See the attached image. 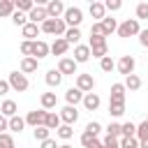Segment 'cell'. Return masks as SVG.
I'll return each instance as SVG.
<instances>
[{
	"label": "cell",
	"instance_id": "obj_48",
	"mask_svg": "<svg viewBox=\"0 0 148 148\" xmlns=\"http://www.w3.org/2000/svg\"><path fill=\"white\" fill-rule=\"evenodd\" d=\"M104 7H106L109 12H118V9L123 7V2H120V0H106V2H104Z\"/></svg>",
	"mask_w": 148,
	"mask_h": 148
},
{
	"label": "cell",
	"instance_id": "obj_46",
	"mask_svg": "<svg viewBox=\"0 0 148 148\" xmlns=\"http://www.w3.org/2000/svg\"><path fill=\"white\" fill-rule=\"evenodd\" d=\"M86 132H88V134H92V136H97V134L102 132V125L92 120V123H88V125H86Z\"/></svg>",
	"mask_w": 148,
	"mask_h": 148
},
{
	"label": "cell",
	"instance_id": "obj_27",
	"mask_svg": "<svg viewBox=\"0 0 148 148\" xmlns=\"http://www.w3.org/2000/svg\"><path fill=\"white\" fill-rule=\"evenodd\" d=\"M16 12L14 0H0V16H12Z\"/></svg>",
	"mask_w": 148,
	"mask_h": 148
},
{
	"label": "cell",
	"instance_id": "obj_43",
	"mask_svg": "<svg viewBox=\"0 0 148 148\" xmlns=\"http://www.w3.org/2000/svg\"><path fill=\"white\" fill-rule=\"evenodd\" d=\"M21 53H23V58H32V42L23 39L21 42Z\"/></svg>",
	"mask_w": 148,
	"mask_h": 148
},
{
	"label": "cell",
	"instance_id": "obj_23",
	"mask_svg": "<svg viewBox=\"0 0 148 148\" xmlns=\"http://www.w3.org/2000/svg\"><path fill=\"white\" fill-rule=\"evenodd\" d=\"M81 146H83V148H99V146H102V141H99L97 136H92V134L83 132V134H81Z\"/></svg>",
	"mask_w": 148,
	"mask_h": 148
},
{
	"label": "cell",
	"instance_id": "obj_5",
	"mask_svg": "<svg viewBox=\"0 0 148 148\" xmlns=\"http://www.w3.org/2000/svg\"><path fill=\"white\" fill-rule=\"evenodd\" d=\"M90 56L92 58H106V39L99 37V39H90Z\"/></svg>",
	"mask_w": 148,
	"mask_h": 148
},
{
	"label": "cell",
	"instance_id": "obj_47",
	"mask_svg": "<svg viewBox=\"0 0 148 148\" xmlns=\"http://www.w3.org/2000/svg\"><path fill=\"white\" fill-rule=\"evenodd\" d=\"M102 143H104V148H120V141H118L116 136H109V134L104 136V141H102Z\"/></svg>",
	"mask_w": 148,
	"mask_h": 148
},
{
	"label": "cell",
	"instance_id": "obj_13",
	"mask_svg": "<svg viewBox=\"0 0 148 148\" xmlns=\"http://www.w3.org/2000/svg\"><path fill=\"white\" fill-rule=\"evenodd\" d=\"M51 53V46L46 44V42H42V39H37V42H32V58H46Z\"/></svg>",
	"mask_w": 148,
	"mask_h": 148
},
{
	"label": "cell",
	"instance_id": "obj_37",
	"mask_svg": "<svg viewBox=\"0 0 148 148\" xmlns=\"http://www.w3.org/2000/svg\"><path fill=\"white\" fill-rule=\"evenodd\" d=\"M56 134H58L60 139H65V141H67V139H72L74 130H72V125H60V127L56 130Z\"/></svg>",
	"mask_w": 148,
	"mask_h": 148
},
{
	"label": "cell",
	"instance_id": "obj_28",
	"mask_svg": "<svg viewBox=\"0 0 148 148\" xmlns=\"http://www.w3.org/2000/svg\"><path fill=\"white\" fill-rule=\"evenodd\" d=\"M99 23H102V28H104L106 37H109L111 32H116V30H118V23H116V18H111V16H104V21H99Z\"/></svg>",
	"mask_w": 148,
	"mask_h": 148
},
{
	"label": "cell",
	"instance_id": "obj_49",
	"mask_svg": "<svg viewBox=\"0 0 148 148\" xmlns=\"http://www.w3.org/2000/svg\"><path fill=\"white\" fill-rule=\"evenodd\" d=\"M5 130H9V118H5V116L0 113V134H2Z\"/></svg>",
	"mask_w": 148,
	"mask_h": 148
},
{
	"label": "cell",
	"instance_id": "obj_8",
	"mask_svg": "<svg viewBox=\"0 0 148 148\" xmlns=\"http://www.w3.org/2000/svg\"><path fill=\"white\" fill-rule=\"evenodd\" d=\"M28 18H30V23L39 25V23L49 21V12H46V7H42V5H35V9L28 14Z\"/></svg>",
	"mask_w": 148,
	"mask_h": 148
},
{
	"label": "cell",
	"instance_id": "obj_11",
	"mask_svg": "<svg viewBox=\"0 0 148 148\" xmlns=\"http://www.w3.org/2000/svg\"><path fill=\"white\" fill-rule=\"evenodd\" d=\"M134 65H136V62H134V58H132V56H123V58L118 60V65H116V67H118V72H120V74L130 76V74H134Z\"/></svg>",
	"mask_w": 148,
	"mask_h": 148
},
{
	"label": "cell",
	"instance_id": "obj_4",
	"mask_svg": "<svg viewBox=\"0 0 148 148\" xmlns=\"http://www.w3.org/2000/svg\"><path fill=\"white\" fill-rule=\"evenodd\" d=\"M62 21H65L69 28H79V25H81V21H83V12H81L79 7H67V9H65Z\"/></svg>",
	"mask_w": 148,
	"mask_h": 148
},
{
	"label": "cell",
	"instance_id": "obj_55",
	"mask_svg": "<svg viewBox=\"0 0 148 148\" xmlns=\"http://www.w3.org/2000/svg\"><path fill=\"white\" fill-rule=\"evenodd\" d=\"M99 148H104V143H102V146H99Z\"/></svg>",
	"mask_w": 148,
	"mask_h": 148
},
{
	"label": "cell",
	"instance_id": "obj_18",
	"mask_svg": "<svg viewBox=\"0 0 148 148\" xmlns=\"http://www.w3.org/2000/svg\"><path fill=\"white\" fill-rule=\"evenodd\" d=\"M65 99H67L69 106H76L79 102H83V92H81L79 88H69V90L65 92Z\"/></svg>",
	"mask_w": 148,
	"mask_h": 148
},
{
	"label": "cell",
	"instance_id": "obj_2",
	"mask_svg": "<svg viewBox=\"0 0 148 148\" xmlns=\"http://www.w3.org/2000/svg\"><path fill=\"white\" fill-rule=\"evenodd\" d=\"M116 32H118V37H134V35L141 32V25H139L136 18H125V21L118 25Z\"/></svg>",
	"mask_w": 148,
	"mask_h": 148
},
{
	"label": "cell",
	"instance_id": "obj_10",
	"mask_svg": "<svg viewBox=\"0 0 148 148\" xmlns=\"http://www.w3.org/2000/svg\"><path fill=\"white\" fill-rule=\"evenodd\" d=\"M46 109H39V111H28V116H25V123L28 125H32V127H39V125H44V120H46Z\"/></svg>",
	"mask_w": 148,
	"mask_h": 148
},
{
	"label": "cell",
	"instance_id": "obj_25",
	"mask_svg": "<svg viewBox=\"0 0 148 148\" xmlns=\"http://www.w3.org/2000/svg\"><path fill=\"white\" fill-rule=\"evenodd\" d=\"M104 12H106L104 2H90V16H92V18L104 21Z\"/></svg>",
	"mask_w": 148,
	"mask_h": 148
},
{
	"label": "cell",
	"instance_id": "obj_36",
	"mask_svg": "<svg viewBox=\"0 0 148 148\" xmlns=\"http://www.w3.org/2000/svg\"><path fill=\"white\" fill-rule=\"evenodd\" d=\"M106 134H109V136L120 139V136H123V125H120V123H111V125L106 127Z\"/></svg>",
	"mask_w": 148,
	"mask_h": 148
},
{
	"label": "cell",
	"instance_id": "obj_40",
	"mask_svg": "<svg viewBox=\"0 0 148 148\" xmlns=\"http://www.w3.org/2000/svg\"><path fill=\"white\" fill-rule=\"evenodd\" d=\"M123 136L134 139V136H136V125H134V123H123Z\"/></svg>",
	"mask_w": 148,
	"mask_h": 148
},
{
	"label": "cell",
	"instance_id": "obj_12",
	"mask_svg": "<svg viewBox=\"0 0 148 148\" xmlns=\"http://www.w3.org/2000/svg\"><path fill=\"white\" fill-rule=\"evenodd\" d=\"M65 5L60 2V0H51L49 5H46V12H49V18H60V16H65Z\"/></svg>",
	"mask_w": 148,
	"mask_h": 148
},
{
	"label": "cell",
	"instance_id": "obj_32",
	"mask_svg": "<svg viewBox=\"0 0 148 148\" xmlns=\"http://www.w3.org/2000/svg\"><path fill=\"white\" fill-rule=\"evenodd\" d=\"M65 39H67V44H76V42L81 39V30H79V28H67Z\"/></svg>",
	"mask_w": 148,
	"mask_h": 148
},
{
	"label": "cell",
	"instance_id": "obj_52",
	"mask_svg": "<svg viewBox=\"0 0 148 148\" xmlns=\"http://www.w3.org/2000/svg\"><path fill=\"white\" fill-rule=\"evenodd\" d=\"M9 92V81H0V97Z\"/></svg>",
	"mask_w": 148,
	"mask_h": 148
},
{
	"label": "cell",
	"instance_id": "obj_7",
	"mask_svg": "<svg viewBox=\"0 0 148 148\" xmlns=\"http://www.w3.org/2000/svg\"><path fill=\"white\" fill-rule=\"evenodd\" d=\"M60 120H62V125H74L76 120H79V111H76V106H62L60 109Z\"/></svg>",
	"mask_w": 148,
	"mask_h": 148
},
{
	"label": "cell",
	"instance_id": "obj_39",
	"mask_svg": "<svg viewBox=\"0 0 148 148\" xmlns=\"http://www.w3.org/2000/svg\"><path fill=\"white\" fill-rule=\"evenodd\" d=\"M136 139H139V141L148 139V118H146L143 123H139V125H136Z\"/></svg>",
	"mask_w": 148,
	"mask_h": 148
},
{
	"label": "cell",
	"instance_id": "obj_42",
	"mask_svg": "<svg viewBox=\"0 0 148 148\" xmlns=\"http://www.w3.org/2000/svg\"><path fill=\"white\" fill-rule=\"evenodd\" d=\"M118 141H120V148H139V139H136V136H134V139H127V136H120Z\"/></svg>",
	"mask_w": 148,
	"mask_h": 148
},
{
	"label": "cell",
	"instance_id": "obj_1",
	"mask_svg": "<svg viewBox=\"0 0 148 148\" xmlns=\"http://www.w3.org/2000/svg\"><path fill=\"white\" fill-rule=\"evenodd\" d=\"M42 32H46V35H56V37H65V32H67V23L62 21V18H49V21H44L42 25Z\"/></svg>",
	"mask_w": 148,
	"mask_h": 148
},
{
	"label": "cell",
	"instance_id": "obj_26",
	"mask_svg": "<svg viewBox=\"0 0 148 148\" xmlns=\"http://www.w3.org/2000/svg\"><path fill=\"white\" fill-rule=\"evenodd\" d=\"M56 104H58V97H56V92H42V106L49 111V109H56Z\"/></svg>",
	"mask_w": 148,
	"mask_h": 148
},
{
	"label": "cell",
	"instance_id": "obj_15",
	"mask_svg": "<svg viewBox=\"0 0 148 148\" xmlns=\"http://www.w3.org/2000/svg\"><path fill=\"white\" fill-rule=\"evenodd\" d=\"M99 102H102V99H99L97 92H86V95H83V106H86L88 111H97V109H99Z\"/></svg>",
	"mask_w": 148,
	"mask_h": 148
},
{
	"label": "cell",
	"instance_id": "obj_30",
	"mask_svg": "<svg viewBox=\"0 0 148 148\" xmlns=\"http://www.w3.org/2000/svg\"><path fill=\"white\" fill-rule=\"evenodd\" d=\"M109 113H111L113 118H120V116L125 113V104H123V102H109Z\"/></svg>",
	"mask_w": 148,
	"mask_h": 148
},
{
	"label": "cell",
	"instance_id": "obj_29",
	"mask_svg": "<svg viewBox=\"0 0 148 148\" xmlns=\"http://www.w3.org/2000/svg\"><path fill=\"white\" fill-rule=\"evenodd\" d=\"M125 88H127V90H132V92H134V90H139V88H141V79H139L136 74L125 76Z\"/></svg>",
	"mask_w": 148,
	"mask_h": 148
},
{
	"label": "cell",
	"instance_id": "obj_14",
	"mask_svg": "<svg viewBox=\"0 0 148 148\" xmlns=\"http://www.w3.org/2000/svg\"><path fill=\"white\" fill-rule=\"evenodd\" d=\"M88 60H90V46L76 44V49H74V62L79 65V62H88Z\"/></svg>",
	"mask_w": 148,
	"mask_h": 148
},
{
	"label": "cell",
	"instance_id": "obj_35",
	"mask_svg": "<svg viewBox=\"0 0 148 148\" xmlns=\"http://www.w3.org/2000/svg\"><path fill=\"white\" fill-rule=\"evenodd\" d=\"M32 134H35V139H37V141H46V139H51V136H49V134H51V130H49V127H44V125L35 127V132H32Z\"/></svg>",
	"mask_w": 148,
	"mask_h": 148
},
{
	"label": "cell",
	"instance_id": "obj_16",
	"mask_svg": "<svg viewBox=\"0 0 148 148\" xmlns=\"http://www.w3.org/2000/svg\"><path fill=\"white\" fill-rule=\"evenodd\" d=\"M67 49H69V44H67L65 37H56V42L51 44V53H53V56H65Z\"/></svg>",
	"mask_w": 148,
	"mask_h": 148
},
{
	"label": "cell",
	"instance_id": "obj_53",
	"mask_svg": "<svg viewBox=\"0 0 148 148\" xmlns=\"http://www.w3.org/2000/svg\"><path fill=\"white\" fill-rule=\"evenodd\" d=\"M139 148H148V139H143V141H139Z\"/></svg>",
	"mask_w": 148,
	"mask_h": 148
},
{
	"label": "cell",
	"instance_id": "obj_22",
	"mask_svg": "<svg viewBox=\"0 0 148 148\" xmlns=\"http://www.w3.org/2000/svg\"><path fill=\"white\" fill-rule=\"evenodd\" d=\"M60 113H56V111H49L46 113V120H44V127H49V130H58L60 127Z\"/></svg>",
	"mask_w": 148,
	"mask_h": 148
},
{
	"label": "cell",
	"instance_id": "obj_51",
	"mask_svg": "<svg viewBox=\"0 0 148 148\" xmlns=\"http://www.w3.org/2000/svg\"><path fill=\"white\" fill-rule=\"evenodd\" d=\"M42 148H60V146L56 143V139H46V141H42Z\"/></svg>",
	"mask_w": 148,
	"mask_h": 148
},
{
	"label": "cell",
	"instance_id": "obj_34",
	"mask_svg": "<svg viewBox=\"0 0 148 148\" xmlns=\"http://www.w3.org/2000/svg\"><path fill=\"white\" fill-rule=\"evenodd\" d=\"M99 37L106 39V32H104L102 23H92V25H90V39H99Z\"/></svg>",
	"mask_w": 148,
	"mask_h": 148
},
{
	"label": "cell",
	"instance_id": "obj_17",
	"mask_svg": "<svg viewBox=\"0 0 148 148\" xmlns=\"http://www.w3.org/2000/svg\"><path fill=\"white\" fill-rule=\"evenodd\" d=\"M125 83H113L111 86V99L109 102H123L125 104Z\"/></svg>",
	"mask_w": 148,
	"mask_h": 148
},
{
	"label": "cell",
	"instance_id": "obj_19",
	"mask_svg": "<svg viewBox=\"0 0 148 148\" xmlns=\"http://www.w3.org/2000/svg\"><path fill=\"white\" fill-rule=\"evenodd\" d=\"M21 30H23V37H25V39H28V42H35V37H37V35H39V30H42V28H39V25H35V23H30V21H28V23H25V25H23V28H21Z\"/></svg>",
	"mask_w": 148,
	"mask_h": 148
},
{
	"label": "cell",
	"instance_id": "obj_44",
	"mask_svg": "<svg viewBox=\"0 0 148 148\" xmlns=\"http://www.w3.org/2000/svg\"><path fill=\"white\" fill-rule=\"evenodd\" d=\"M99 67H102V72H111V69L116 67V62L111 60V56H106V58H102V60H99Z\"/></svg>",
	"mask_w": 148,
	"mask_h": 148
},
{
	"label": "cell",
	"instance_id": "obj_6",
	"mask_svg": "<svg viewBox=\"0 0 148 148\" xmlns=\"http://www.w3.org/2000/svg\"><path fill=\"white\" fill-rule=\"evenodd\" d=\"M76 88L86 95V92H92V88H95V79H92V74H76Z\"/></svg>",
	"mask_w": 148,
	"mask_h": 148
},
{
	"label": "cell",
	"instance_id": "obj_33",
	"mask_svg": "<svg viewBox=\"0 0 148 148\" xmlns=\"http://www.w3.org/2000/svg\"><path fill=\"white\" fill-rule=\"evenodd\" d=\"M23 127H25V118H21V116L9 118V130H12V132H21Z\"/></svg>",
	"mask_w": 148,
	"mask_h": 148
},
{
	"label": "cell",
	"instance_id": "obj_38",
	"mask_svg": "<svg viewBox=\"0 0 148 148\" xmlns=\"http://www.w3.org/2000/svg\"><path fill=\"white\" fill-rule=\"evenodd\" d=\"M0 148H16L14 136H12V134H7V132H2V134H0Z\"/></svg>",
	"mask_w": 148,
	"mask_h": 148
},
{
	"label": "cell",
	"instance_id": "obj_31",
	"mask_svg": "<svg viewBox=\"0 0 148 148\" xmlns=\"http://www.w3.org/2000/svg\"><path fill=\"white\" fill-rule=\"evenodd\" d=\"M14 5H16V12H32L35 9V2L32 0H14Z\"/></svg>",
	"mask_w": 148,
	"mask_h": 148
},
{
	"label": "cell",
	"instance_id": "obj_20",
	"mask_svg": "<svg viewBox=\"0 0 148 148\" xmlns=\"http://www.w3.org/2000/svg\"><path fill=\"white\" fill-rule=\"evenodd\" d=\"M37 65H39L37 58H23L21 60V72L23 74H32V72H37Z\"/></svg>",
	"mask_w": 148,
	"mask_h": 148
},
{
	"label": "cell",
	"instance_id": "obj_9",
	"mask_svg": "<svg viewBox=\"0 0 148 148\" xmlns=\"http://www.w3.org/2000/svg\"><path fill=\"white\" fill-rule=\"evenodd\" d=\"M58 72H60L62 76H74V74H76V62H74V58H60Z\"/></svg>",
	"mask_w": 148,
	"mask_h": 148
},
{
	"label": "cell",
	"instance_id": "obj_45",
	"mask_svg": "<svg viewBox=\"0 0 148 148\" xmlns=\"http://www.w3.org/2000/svg\"><path fill=\"white\" fill-rule=\"evenodd\" d=\"M139 18H148V2H139L136 5V21Z\"/></svg>",
	"mask_w": 148,
	"mask_h": 148
},
{
	"label": "cell",
	"instance_id": "obj_50",
	"mask_svg": "<svg viewBox=\"0 0 148 148\" xmlns=\"http://www.w3.org/2000/svg\"><path fill=\"white\" fill-rule=\"evenodd\" d=\"M139 42H141V46L148 49V30H141V32H139Z\"/></svg>",
	"mask_w": 148,
	"mask_h": 148
},
{
	"label": "cell",
	"instance_id": "obj_3",
	"mask_svg": "<svg viewBox=\"0 0 148 148\" xmlns=\"http://www.w3.org/2000/svg\"><path fill=\"white\" fill-rule=\"evenodd\" d=\"M7 81H9V88H12V90H16V92H25V90H28V86H30L23 72H12Z\"/></svg>",
	"mask_w": 148,
	"mask_h": 148
},
{
	"label": "cell",
	"instance_id": "obj_54",
	"mask_svg": "<svg viewBox=\"0 0 148 148\" xmlns=\"http://www.w3.org/2000/svg\"><path fill=\"white\" fill-rule=\"evenodd\" d=\"M60 148H72V146H67V143H62V146H60Z\"/></svg>",
	"mask_w": 148,
	"mask_h": 148
},
{
	"label": "cell",
	"instance_id": "obj_21",
	"mask_svg": "<svg viewBox=\"0 0 148 148\" xmlns=\"http://www.w3.org/2000/svg\"><path fill=\"white\" fill-rule=\"evenodd\" d=\"M44 79H46V83H49V86H51V88H58V86H60V83H62V74H60V72H58V69H49V72H46V76H44Z\"/></svg>",
	"mask_w": 148,
	"mask_h": 148
},
{
	"label": "cell",
	"instance_id": "obj_41",
	"mask_svg": "<svg viewBox=\"0 0 148 148\" xmlns=\"http://www.w3.org/2000/svg\"><path fill=\"white\" fill-rule=\"evenodd\" d=\"M12 23H14V25H21V28H23V25L28 23V16H25L23 12H14V14H12Z\"/></svg>",
	"mask_w": 148,
	"mask_h": 148
},
{
	"label": "cell",
	"instance_id": "obj_24",
	"mask_svg": "<svg viewBox=\"0 0 148 148\" xmlns=\"http://www.w3.org/2000/svg\"><path fill=\"white\" fill-rule=\"evenodd\" d=\"M0 113H2L5 118H14V116H16V102L5 99V102H2V106H0Z\"/></svg>",
	"mask_w": 148,
	"mask_h": 148
}]
</instances>
